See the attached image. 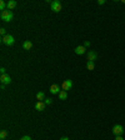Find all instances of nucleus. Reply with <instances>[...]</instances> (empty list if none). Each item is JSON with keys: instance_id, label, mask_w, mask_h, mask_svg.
<instances>
[{"instance_id": "5701e85b", "label": "nucleus", "mask_w": 125, "mask_h": 140, "mask_svg": "<svg viewBox=\"0 0 125 140\" xmlns=\"http://www.w3.org/2000/svg\"><path fill=\"white\" fill-rule=\"evenodd\" d=\"M115 140H124V139H123L121 135H118V136H115Z\"/></svg>"}, {"instance_id": "4be33fe9", "label": "nucleus", "mask_w": 125, "mask_h": 140, "mask_svg": "<svg viewBox=\"0 0 125 140\" xmlns=\"http://www.w3.org/2000/svg\"><path fill=\"white\" fill-rule=\"evenodd\" d=\"M5 71H6V69H5V68H1V69H0V73H1V75H4V74H5Z\"/></svg>"}, {"instance_id": "39448f33", "label": "nucleus", "mask_w": 125, "mask_h": 140, "mask_svg": "<svg viewBox=\"0 0 125 140\" xmlns=\"http://www.w3.org/2000/svg\"><path fill=\"white\" fill-rule=\"evenodd\" d=\"M71 86H73V81L71 80H64V83L61 84V89L62 90H65V91H68V90H70L71 89Z\"/></svg>"}, {"instance_id": "4468645a", "label": "nucleus", "mask_w": 125, "mask_h": 140, "mask_svg": "<svg viewBox=\"0 0 125 140\" xmlns=\"http://www.w3.org/2000/svg\"><path fill=\"white\" fill-rule=\"evenodd\" d=\"M31 46H33V43L29 41V40H26V41H24V43H23V48H24L25 50H30Z\"/></svg>"}, {"instance_id": "f3484780", "label": "nucleus", "mask_w": 125, "mask_h": 140, "mask_svg": "<svg viewBox=\"0 0 125 140\" xmlns=\"http://www.w3.org/2000/svg\"><path fill=\"white\" fill-rule=\"evenodd\" d=\"M8 136V131L6 130H3L1 133H0V139H5Z\"/></svg>"}, {"instance_id": "dca6fc26", "label": "nucleus", "mask_w": 125, "mask_h": 140, "mask_svg": "<svg viewBox=\"0 0 125 140\" xmlns=\"http://www.w3.org/2000/svg\"><path fill=\"white\" fill-rule=\"evenodd\" d=\"M94 68H95V64L93 61H88L86 63V69L88 70H94Z\"/></svg>"}, {"instance_id": "20e7f679", "label": "nucleus", "mask_w": 125, "mask_h": 140, "mask_svg": "<svg viewBox=\"0 0 125 140\" xmlns=\"http://www.w3.org/2000/svg\"><path fill=\"white\" fill-rule=\"evenodd\" d=\"M51 10L54 13H59L61 10V3L59 0H55V1H51Z\"/></svg>"}, {"instance_id": "aec40b11", "label": "nucleus", "mask_w": 125, "mask_h": 140, "mask_svg": "<svg viewBox=\"0 0 125 140\" xmlns=\"http://www.w3.org/2000/svg\"><path fill=\"white\" fill-rule=\"evenodd\" d=\"M84 46H85V48H89V46H90V41L85 40V41H84Z\"/></svg>"}, {"instance_id": "9d476101", "label": "nucleus", "mask_w": 125, "mask_h": 140, "mask_svg": "<svg viewBox=\"0 0 125 140\" xmlns=\"http://www.w3.org/2000/svg\"><path fill=\"white\" fill-rule=\"evenodd\" d=\"M61 90H60V88H59V85H56V84H53L51 86H50V93L51 94H59Z\"/></svg>"}, {"instance_id": "9b49d317", "label": "nucleus", "mask_w": 125, "mask_h": 140, "mask_svg": "<svg viewBox=\"0 0 125 140\" xmlns=\"http://www.w3.org/2000/svg\"><path fill=\"white\" fill-rule=\"evenodd\" d=\"M16 5H18V3L15 1V0H9L8 1V10H13V9H15L16 8Z\"/></svg>"}, {"instance_id": "f257e3e1", "label": "nucleus", "mask_w": 125, "mask_h": 140, "mask_svg": "<svg viewBox=\"0 0 125 140\" xmlns=\"http://www.w3.org/2000/svg\"><path fill=\"white\" fill-rule=\"evenodd\" d=\"M0 18H1V20H3V21L9 23V21H11V20H13V13H11L10 10H8V9H6V10L1 11Z\"/></svg>"}, {"instance_id": "2eb2a0df", "label": "nucleus", "mask_w": 125, "mask_h": 140, "mask_svg": "<svg viewBox=\"0 0 125 140\" xmlns=\"http://www.w3.org/2000/svg\"><path fill=\"white\" fill-rule=\"evenodd\" d=\"M8 9V3H5V1H0V10L1 11H4V10H6Z\"/></svg>"}, {"instance_id": "f8f14e48", "label": "nucleus", "mask_w": 125, "mask_h": 140, "mask_svg": "<svg viewBox=\"0 0 125 140\" xmlns=\"http://www.w3.org/2000/svg\"><path fill=\"white\" fill-rule=\"evenodd\" d=\"M58 95H59V99H60V100H66V99H68V91H65V90H61Z\"/></svg>"}, {"instance_id": "6e6552de", "label": "nucleus", "mask_w": 125, "mask_h": 140, "mask_svg": "<svg viewBox=\"0 0 125 140\" xmlns=\"http://www.w3.org/2000/svg\"><path fill=\"white\" fill-rule=\"evenodd\" d=\"M75 54H78V55H83V54H85V51H86V48L84 46V45H79V46H76L75 48Z\"/></svg>"}, {"instance_id": "ddd939ff", "label": "nucleus", "mask_w": 125, "mask_h": 140, "mask_svg": "<svg viewBox=\"0 0 125 140\" xmlns=\"http://www.w3.org/2000/svg\"><path fill=\"white\" fill-rule=\"evenodd\" d=\"M36 100H38V101H44V100H45V94H44L43 91H39V93L36 94Z\"/></svg>"}, {"instance_id": "f03ea898", "label": "nucleus", "mask_w": 125, "mask_h": 140, "mask_svg": "<svg viewBox=\"0 0 125 140\" xmlns=\"http://www.w3.org/2000/svg\"><path fill=\"white\" fill-rule=\"evenodd\" d=\"M1 43H3V44H5V45H8V46H11V45H14L15 39H14V36H13V35L8 34L6 36H4V38L1 39Z\"/></svg>"}, {"instance_id": "0eeeda50", "label": "nucleus", "mask_w": 125, "mask_h": 140, "mask_svg": "<svg viewBox=\"0 0 125 140\" xmlns=\"http://www.w3.org/2000/svg\"><path fill=\"white\" fill-rule=\"evenodd\" d=\"M0 80H1V84H5V85H9V84L11 83V78H10L9 75H6V74L1 75V76H0Z\"/></svg>"}, {"instance_id": "7ed1b4c3", "label": "nucleus", "mask_w": 125, "mask_h": 140, "mask_svg": "<svg viewBox=\"0 0 125 140\" xmlns=\"http://www.w3.org/2000/svg\"><path fill=\"white\" fill-rule=\"evenodd\" d=\"M123 133H124V128H123L120 124H116V125H114V126H113V134H114L115 136L121 135Z\"/></svg>"}, {"instance_id": "1a4fd4ad", "label": "nucleus", "mask_w": 125, "mask_h": 140, "mask_svg": "<svg viewBox=\"0 0 125 140\" xmlns=\"http://www.w3.org/2000/svg\"><path fill=\"white\" fill-rule=\"evenodd\" d=\"M45 103L44 101H36V104H35V109L38 110V111H43V110H45Z\"/></svg>"}, {"instance_id": "b1692460", "label": "nucleus", "mask_w": 125, "mask_h": 140, "mask_svg": "<svg viewBox=\"0 0 125 140\" xmlns=\"http://www.w3.org/2000/svg\"><path fill=\"white\" fill-rule=\"evenodd\" d=\"M98 4H99V5H103V4H105V0H99Z\"/></svg>"}, {"instance_id": "a211bd4d", "label": "nucleus", "mask_w": 125, "mask_h": 140, "mask_svg": "<svg viewBox=\"0 0 125 140\" xmlns=\"http://www.w3.org/2000/svg\"><path fill=\"white\" fill-rule=\"evenodd\" d=\"M44 103H45V105H50L51 103H53V99H50V98H45Z\"/></svg>"}, {"instance_id": "423d86ee", "label": "nucleus", "mask_w": 125, "mask_h": 140, "mask_svg": "<svg viewBox=\"0 0 125 140\" xmlns=\"http://www.w3.org/2000/svg\"><path fill=\"white\" fill-rule=\"evenodd\" d=\"M88 61H95V60H98V54L94 51V50H90V51H88V59H86Z\"/></svg>"}, {"instance_id": "412c9836", "label": "nucleus", "mask_w": 125, "mask_h": 140, "mask_svg": "<svg viewBox=\"0 0 125 140\" xmlns=\"http://www.w3.org/2000/svg\"><path fill=\"white\" fill-rule=\"evenodd\" d=\"M20 140H31V138L30 136H28V135H25V136H23Z\"/></svg>"}, {"instance_id": "6ab92c4d", "label": "nucleus", "mask_w": 125, "mask_h": 140, "mask_svg": "<svg viewBox=\"0 0 125 140\" xmlns=\"http://www.w3.org/2000/svg\"><path fill=\"white\" fill-rule=\"evenodd\" d=\"M0 34L3 35V38H4V36H6V29H4V28H1V29H0Z\"/></svg>"}, {"instance_id": "393cba45", "label": "nucleus", "mask_w": 125, "mask_h": 140, "mask_svg": "<svg viewBox=\"0 0 125 140\" xmlns=\"http://www.w3.org/2000/svg\"><path fill=\"white\" fill-rule=\"evenodd\" d=\"M60 140H69V138H65V136H64V138H60Z\"/></svg>"}, {"instance_id": "a878e982", "label": "nucleus", "mask_w": 125, "mask_h": 140, "mask_svg": "<svg viewBox=\"0 0 125 140\" xmlns=\"http://www.w3.org/2000/svg\"><path fill=\"white\" fill-rule=\"evenodd\" d=\"M123 3H124V4H125V0H123Z\"/></svg>"}]
</instances>
